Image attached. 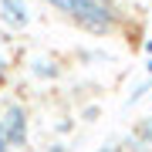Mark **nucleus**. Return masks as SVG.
<instances>
[{
  "mask_svg": "<svg viewBox=\"0 0 152 152\" xmlns=\"http://www.w3.org/2000/svg\"><path fill=\"white\" fill-rule=\"evenodd\" d=\"M41 4L61 10L78 27H85L91 34H108L118 20V10L112 7V0H41Z\"/></svg>",
  "mask_w": 152,
  "mask_h": 152,
  "instance_id": "nucleus-1",
  "label": "nucleus"
},
{
  "mask_svg": "<svg viewBox=\"0 0 152 152\" xmlns=\"http://www.w3.org/2000/svg\"><path fill=\"white\" fill-rule=\"evenodd\" d=\"M0 122H4V132H7L10 149H24V145H27V122H31V118H27V108H24V105L7 102Z\"/></svg>",
  "mask_w": 152,
  "mask_h": 152,
  "instance_id": "nucleus-2",
  "label": "nucleus"
},
{
  "mask_svg": "<svg viewBox=\"0 0 152 152\" xmlns=\"http://www.w3.org/2000/svg\"><path fill=\"white\" fill-rule=\"evenodd\" d=\"M0 20L10 24V27H27L31 24L27 0H0Z\"/></svg>",
  "mask_w": 152,
  "mask_h": 152,
  "instance_id": "nucleus-3",
  "label": "nucleus"
},
{
  "mask_svg": "<svg viewBox=\"0 0 152 152\" xmlns=\"http://www.w3.org/2000/svg\"><path fill=\"white\" fill-rule=\"evenodd\" d=\"M31 75H34V78H41V81H51V78H58V75H61V68L54 64V61L37 58V61H31Z\"/></svg>",
  "mask_w": 152,
  "mask_h": 152,
  "instance_id": "nucleus-4",
  "label": "nucleus"
},
{
  "mask_svg": "<svg viewBox=\"0 0 152 152\" xmlns=\"http://www.w3.org/2000/svg\"><path fill=\"white\" fill-rule=\"evenodd\" d=\"M139 139L145 142V145H152V118H145V122L139 125Z\"/></svg>",
  "mask_w": 152,
  "mask_h": 152,
  "instance_id": "nucleus-5",
  "label": "nucleus"
},
{
  "mask_svg": "<svg viewBox=\"0 0 152 152\" xmlns=\"http://www.w3.org/2000/svg\"><path fill=\"white\" fill-rule=\"evenodd\" d=\"M98 115H102V108H98V105H88V108L81 112V118H85V122H95Z\"/></svg>",
  "mask_w": 152,
  "mask_h": 152,
  "instance_id": "nucleus-6",
  "label": "nucleus"
},
{
  "mask_svg": "<svg viewBox=\"0 0 152 152\" xmlns=\"http://www.w3.org/2000/svg\"><path fill=\"white\" fill-rule=\"evenodd\" d=\"M0 152H10V142H7V132H4V122H0Z\"/></svg>",
  "mask_w": 152,
  "mask_h": 152,
  "instance_id": "nucleus-7",
  "label": "nucleus"
},
{
  "mask_svg": "<svg viewBox=\"0 0 152 152\" xmlns=\"http://www.w3.org/2000/svg\"><path fill=\"white\" fill-rule=\"evenodd\" d=\"M48 152H68V149H64V145H61V142H58V145H51Z\"/></svg>",
  "mask_w": 152,
  "mask_h": 152,
  "instance_id": "nucleus-8",
  "label": "nucleus"
},
{
  "mask_svg": "<svg viewBox=\"0 0 152 152\" xmlns=\"http://www.w3.org/2000/svg\"><path fill=\"white\" fill-rule=\"evenodd\" d=\"M95 152H115V149L112 145H102V149H95Z\"/></svg>",
  "mask_w": 152,
  "mask_h": 152,
  "instance_id": "nucleus-9",
  "label": "nucleus"
},
{
  "mask_svg": "<svg viewBox=\"0 0 152 152\" xmlns=\"http://www.w3.org/2000/svg\"><path fill=\"white\" fill-rule=\"evenodd\" d=\"M0 71H4V58H0Z\"/></svg>",
  "mask_w": 152,
  "mask_h": 152,
  "instance_id": "nucleus-10",
  "label": "nucleus"
}]
</instances>
